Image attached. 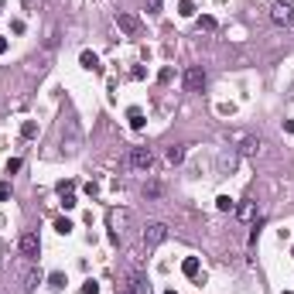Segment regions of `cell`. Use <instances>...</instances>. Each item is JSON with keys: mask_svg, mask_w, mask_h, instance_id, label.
<instances>
[{"mask_svg": "<svg viewBox=\"0 0 294 294\" xmlns=\"http://www.w3.org/2000/svg\"><path fill=\"white\" fill-rule=\"evenodd\" d=\"M130 164H134V168H140V171H151V168H154V151H151V147H134Z\"/></svg>", "mask_w": 294, "mask_h": 294, "instance_id": "cell-5", "label": "cell"}, {"mask_svg": "<svg viewBox=\"0 0 294 294\" xmlns=\"http://www.w3.org/2000/svg\"><path fill=\"white\" fill-rule=\"evenodd\" d=\"M21 4H24V7H28V11H31V7H34V0H21Z\"/></svg>", "mask_w": 294, "mask_h": 294, "instance_id": "cell-29", "label": "cell"}, {"mask_svg": "<svg viewBox=\"0 0 294 294\" xmlns=\"http://www.w3.org/2000/svg\"><path fill=\"white\" fill-rule=\"evenodd\" d=\"M164 294H175V291H164Z\"/></svg>", "mask_w": 294, "mask_h": 294, "instance_id": "cell-30", "label": "cell"}, {"mask_svg": "<svg viewBox=\"0 0 294 294\" xmlns=\"http://www.w3.org/2000/svg\"><path fill=\"white\" fill-rule=\"evenodd\" d=\"M79 62H82V68H89V72H103L100 55H96V52H89V48H86V52L79 55Z\"/></svg>", "mask_w": 294, "mask_h": 294, "instance_id": "cell-7", "label": "cell"}, {"mask_svg": "<svg viewBox=\"0 0 294 294\" xmlns=\"http://www.w3.org/2000/svg\"><path fill=\"white\" fill-rule=\"evenodd\" d=\"M79 294H100V284H96V281H86V284H82V291Z\"/></svg>", "mask_w": 294, "mask_h": 294, "instance_id": "cell-21", "label": "cell"}, {"mask_svg": "<svg viewBox=\"0 0 294 294\" xmlns=\"http://www.w3.org/2000/svg\"><path fill=\"white\" fill-rule=\"evenodd\" d=\"M181 274H185V277H199V257H185Z\"/></svg>", "mask_w": 294, "mask_h": 294, "instance_id": "cell-10", "label": "cell"}, {"mask_svg": "<svg viewBox=\"0 0 294 294\" xmlns=\"http://www.w3.org/2000/svg\"><path fill=\"white\" fill-rule=\"evenodd\" d=\"M144 195H147V199H158V195H161V185H158V181H147V185H144Z\"/></svg>", "mask_w": 294, "mask_h": 294, "instance_id": "cell-16", "label": "cell"}, {"mask_svg": "<svg viewBox=\"0 0 294 294\" xmlns=\"http://www.w3.org/2000/svg\"><path fill=\"white\" fill-rule=\"evenodd\" d=\"M236 215L243 219V223H250V219H253V202H243V205L236 209Z\"/></svg>", "mask_w": 294, "mask_h": 294, "instance_id": "cell-14", "label": "cell"}, {"mask_svg": "<svg viewBox=\"0 0 294 294\" xmlns=\"http://www.w3.org/2000/svg\"><path fill=\"white\" fill-rule=\"evenodd\" d=\"M116 24H120V31H127L130 38H134V34H140V17H137V14L120 11V14H116Z\"/></svg>", "mask_w": 294, "mask_h": 294, "instance_id": "cell-6", "label": "cell"}, {"mask_svg": "<svg viewBox=\"0 0 294 294\" xmlns=\"http://www.w3.org/2000/svg\"><path fill=\"white\" fill-rule=\"evenodd\" d=\"M48 287H52V291H62V287H65V274H52V277H48Z\"/></svg>", "mask_w": 294, "mask_h": 294, "instance_id": "cell-15", "label": "cell"}, {"mask_svg": "<svg viewBox=\"0 0 294 294\" xmlns=\"http://www.w3.org/2000/svg\"><path fill=\"white\" fill-rule=\"evenodd\" d=\"M58 195H62V205H65V209H76V205H79L76 202V192H58Z\"/></svg>", "mask_w": 294, "mask_h": 294, "instance_id": "cell-17", "label": "cell"}, {"mask_svg": "<svg viewBox=\"0 0 294 294\" xmlns=\"http://www.w3.org/2000/svg\"><path fill=\"white\" fill-rule=\"evenodd\" d=\"M4 52H7V38H0V55H4Z\"/></svg>", "mask_w": 294, "mask_h": 294, "instance_id": "cell-28", "label": "cell"}, {"mask_svg": "<svg viewBox=\"0 0 294 294\" xmlns=\"http://www.w3.org/2000/svg\"><path fill=\"white\" fill-rule=\"evenodd\" d=\"M215 209H219V212H233V209H236V202H233L229 195H219V199H215Z\"/></svg>", "mask_w": 294, "mask_h": 294, "instance_id": "cell-13", "label": "cell"}, {"mask_svg": "<svg viewBox=\"0 0 294 294\" xmlns=\"http://www.w3.org/2000/svg\"><path fill=\"white\" fill-rule=\"evenodd\" d=\"M38 253H41V239L34 236V233H24V236H21V257L34 263V260H38Z\"/></svg>", "mask_w": 294, "mask_h": 294, "instance_id": "cell-3", "label": "cell"}, {"mask_svg": "<svg viewBox=\"0 0 294 294\" xmlns=\"http://www.w3.org/2000/svg\"><path fill=\"white\" fill-rule=\"evenodd\" d=\"M137 284H140V281H134V284H127V287H120L116 294H137Z\"/></svg>", "mask_w": 294, "mask_h": 294, "instance_id": "cell-25", "label": "cell"}, {"mask_svg": "<svg viewBox=\"0 0 294 294\" xmlns=\"http://www.w3.org/2000/svg\"><path fill=\"white\" fill-rule=\"evenodd\" d=\"M164 158H168V164H181V161H185V147H181V144H171Z\"/></svg>", "mask_w": 294, "mask_h": 294, "instance_id": "cell-9", "label": "cell"}, {"mask_svg": "<svg viewBox=\"0 0 294 294\" xmlns=\"http://www.w3.org/2000/svg\"><path fill=\"white\" fill-rule=\"evenodd\" d=\"M199 28H202V31H215V17H209V14L199 17Z\"/></svg>", "mask_w": 294, "mask_h": 294, "instance_id": "cell-20", "label": "cell"}, {"mask_svg": "<svg viewBox=\"0 0 294 294\" xmlns=\"http://www.w3.org/2000/svg\"><path fill=\"white\" fill-rule=\"evenodd\" d=\"M178 14H181V17H192V14H195V4H192V0H181Z\"/></svg>", "mask_w": 294, "mask_h": 294, "instance_id": "cell-18", "label": "cell"}, {"mask_svg": "<svg viewBox=\"0 0 294 294\" xmlns=\"http://www.w3.org/2000/svg\"><path fill=\"white\" fill-rule=\"evenodd\" d=\"M127 120H130L134 130H140V127H144V110H140V106H130V110H127Z\"/></svg>", "mask_w": 294, "mask_h": 294, "instance_id": "cell-8", "label": "cell"}, {"mask_svg": "<svg viewBox=\"0 0 294 294\" xmlns=\"http://www.w3.org/2000/svg\"><path fill=\"white\" fill-rule=\"evenodd\" d=\"M7 199H11V185H7V181H0V202H7Z\"/></svg>", "mask_w": 294, "mask_h": 294, "instance_id": "cell-23", "label": "cell"}, {"mask_svg": "<svg viewBox=\"0 0 294 294\" xmlns=\"http://www.w3.org/2000/svg\"><path fill=\"white\" fill-rule=\"evenodd\" d=\"M260 147H263L260 137H247V140H243V154H257Z\"/></svg>", "mask_w": 294, "mask_h": 294, "instance_id": "cell-12", "label": "cell"}, {"mask_svg": "<svg viewBox=\"0 0 294 294\" xmlns=\"http://www.w3.org/2000/svg\"><path fill=\"white\" fill-rule=\"evenodd\" d=\"M21 277H24V291H34V287H38V281H41V274L34 271V267H31V271H24Z\"/></svg>", "mask_w": 294, "mask_h": 294, "instance_id": "cell-11", "label": "cell"}, {"mask_svg": "<svg viewBox=\"0 0 294 294\" xmlns=\"http://www.w3.org/2000/svg\"><path fill=\"white\" fill-rule=\"evenodd\" d=\"M55 229L62 233V236H65V233H72L76 226H72V219H58V223H55Z\"/></svg>", "mask_w": 294, "mask_h": 294, "instance_id": "cell-19", "label": "cell"}, {"mask_svg": "<svg viewBox=\"0 0 294 294\" xmlns=\"http://www.w3.org/2000/svg\"><path fill=\"white\" fill-rule=\"evenodd\" d=\"M168 239V226L164 223H147V229H144V247L151 250V247H161Z\"/></svg>", "mask_w": 294, "mask_h": 294, "instance_id": "cell-2", "label": "cell"}, {"mask_svg": "<svg viewBox=\"0 0 294 294\" xmlns=\"http://www.w3.org/2000/svg\"><path fill=\"white\" fill-rule=\"evenodd\" d=\"M21 134H24V137H34V134H38V124H34V120H28V124L21 127Z\"/></svg>", "mask_w": 294, "mask_h": 294, "instance_id": "cell-22", "label": "cell"}, {"mask_svg": "<svg viewBox=\"0 0 294 294\" xmlns=\"http://www.w3.org/2000/svg\"><path fill=\"white\" fill-rule=\"evenodd\" d=\"M284 130H287V134H294V120H284Z\"/></svg>", "mask_w": 294, "mask_h": 294, "instance_id": "cell-27", "label": "cell"}, {"mask_svg": "<svg viewBox=\"0 0 294 294\" xmlns=\"http://www.w3.org/2000/svg\"><path fill=\"white\" fill-rule=\"evenodd\" d=\"M185 89L188 92H202L205 89V68L202 65H192L185 72Z\"/></svg>", "mask_w": 294, "mask_h": 294, "instance_id": "cell-4", "label": "cell"}, {"mask_svg": "<svg viewBox=\"0 0 294 294\" xmlns=\"http://www.w3.org/2000/svg\"><path fill=\"white\" fill-rule=\"evenodd\" d=\"M14 171H21V158H11V161H7V175H14Z\"/></svg>", "mask_w": 294, "mask_h": 294, "instance_id": "cell-24", "label": "cell"}, {"mask_svg": "<svg viewBox=\"0 0 294 294\" xmlns=\"http://www.w3.org/2000/svg\"><path fill=\"white\" fill-rule=\"evenodd\" d=\"M284 294H291V291H284Z\"/></svg>", "mask_w": 294, "mask_h": 294, "instance_id": "cell-31", "label": "cell"}, {"mask_svg": "<svg viewBox=\"0 0 294 294\" xmlns=\"http://www.w3.org/2000/svg\"><path fill=\"white\" fill-rule=\"evenodd\" d=\"M147 7H151V11L158 14V11H161V0H147Z\"/></svg>", "mask_w": 294, "mask_h": 294, "instance_id": "cell-26", "label": "cell"}, {"mask_svg": "<svg viewBox=\"0 0 294 294\" xmlns=\"http://www.w3.org/2000/svg\"><path fill=\"white\" fill-rule=\"evenodd\" d=\"M271 21L277 24V28H294V7L287 0H277L271 7Z\"/></svg>", "mask_w": 294, "mask_h": 294, "instance_id": "cell-1", "label": "cell"}]
</instances>
